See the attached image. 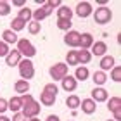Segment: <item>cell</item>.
<instances>
[{
	"label": "cell",
	"mask_w": 121,
	"mask_h": 121,
	"mask_svg": "<svg viewBox=\"0 0 121 121\" xmlns=\"http://www.w3.org/2000/svg\"><path fill=\"white\" fill-rule=\"evenodd\" d=\"M45 121H60V119H59V116H56V114H50Z\"/></svg>",
	"instance_id": "cell-36"
},
{
	"label": "cell",
	"mask_w": 121,
	"mask_h": 121,
	"mask_svg": "<svg viewBox=\"0 0 121 121\" xmlns=\"http://www.w3.org/2000/svg\"><path fill=\"white\" fill-rule=\"evenodd\" d=\"M106 52H107V45L104 42H93L90 54H93V56H104Z\"/></svg>",
	"instance_id": "cell-15"
},
{
	"label": "cell",
	"mask_w": 121,
	"mask_h": 121,
	"mask_svg": "<svg viewBox=\"0 0 121 121\" xmlns=\"http://www.w3.org/2000/svg\"><path fill=\"white\" fill-rule=\"evenodd\" d=\"M9 12H10V4L0 0V16H7Z\"/></svg>",
	"instance_id": "cell-32"
},
{
	"label": "cell",
	"mask_w": 121,
	"mask_h": 121,
	"mask_svg": "<svg viewBox=\"0 0 121 121\" xmlns=\"http://www.w3.org/2000/svg\"><path fill=\"white\" fill-rule=\"evenodd\" d=\"M80 35L81 33L74 31V30H69L68 33H66V36H64V43L68 47H78L80 45Z\"/></svg>",
	"instance_id": "cell-9"
},
{
	"label": "cell",
	"mask_w": 121,
	"mask_h": 121,
	"mask_svg": "<svg viewBox=\"0 0 121 121\" xmlns=\"http://www.w3.org/2000/svg\"><path fill=\"white\" fill-rule=\"evenodd\" d=\"M90 59H92V54L88 50H85V48L78 50V64H88Z\"/></svg>",
	"instance_id": "cell-22"
},
{
	"label": "cell",
	"mask_w": 121,
	"mask_h": 121,
	"mask_svg": "<svg viewBox=\"0 0 121 121\" xmlns=\"http://www.w3.org/2000/svg\"><path fill=\"white\" fill-rule=\"evenodd\" d=\"M50 76H52V80H56V81H60L64 78V76H68V64H64V62H57V64H54L50 66Z\"/></svg>",
	"instance_id": "cell-7"
},
{
	"label": "cell",
	"mask_w": 121,
	"mask_h": 121,
	"mask_svg": "<svg viewBox=\"0 0 121 121\" xmlns=\"http://www.w3.org/2000/svg\"><path fill=\"white\" fill-rule=\"evenodd\" d=\"M17 17H19V19H23L24 23H28V21L33 17V12H31V9H28V7H23V9L19 10Z\"/></svg>",
	"instance_id": "cell-28"
},
{
	"label": "cell",
	"mask_w": 121,
	"mask_h": 121,
	"mask_svg": "<svg viewBox=\"0 0 121 121\" xmlns=\"http://www.w3.org/2000/svg\"><path fill=\"white\" fill-rule=\"evenodd\" d=\"M60 81H62V88L66 92H73V90H76V86H78V80H76L74 76H64Z\"/></svg>",
	"instance_id": "cell-13"
},
{
	"label": "cell",
	"mask_w": 121,
	"mask_h": 121,
	"mask_svg": "<svg viewBox=\"0 0 121 121\" xmlns=\"http://www.w3.org/2000/svg\"><path fill=\"white\" fill-rule=\"evenodd\" d=\"M80 45L85 48V50H88V48L93 45V36L90 33H83V35H80Z\"/></svg>",
	"instance_id": "cell-18"
},
{
	"label": "cell",
	"mask_w": 121,
	"mask_h": 121,
	"mask_svg": "<svg viewBox=\"0 0 121 121\" xmlns=\"http://www.w3.org/2000/svg\"><path fill=\"white\" fill-rule=\"evenodd\" d=\"M14 5H16V7H24V2H21V0H16Z\"/></svg>",
	"instance_id": "cell-37"
},
{
	"label": "cell",
	"mask_w": 121,
	"mask_h": 121,
	"mask_svg": "<svg viewBox=\"0 0 121 121\" xmlns=\"http://www.w3.org/2000/svg\"><path fill=\"white\" fill-rule=\"evenodd\" d=\"M0 121H10L9 118H5V116H0Z\"/></svg>",
	"instance_id": "cell-38"
},
{
	"label": "cell",
	"mask_w": 121,
	"mask_h": 121,
	"mask_svg": "<svg viewBox=\"0 0 121 121\" xmlns=\"http://www.w3.org/2000/svg\"><path fill=\"white\" fill-rule=\"evenodd\" d=\"M57 28L62 30V31H69V28H71V21H68V19H57Z\"/></svg>",
	"instance_id": "cell-30"
},
{
	"label": "cell",
	"mask_w": 121,
	"mask_h": 121,
	"mask_svg": "<svg viewBox=\"0 0 121 121\" xmlns=\"http://www.w3.org/2000/svg\"><path fill=\"white\" fill-rule=\"evenodd\" d=\"M88 76H90V73H88V69H86L85 66H80V68L76 69V74H74V78H76V80L85 81V80H88Z\"/></svg>",
	"instance_id": "cell-24"
},
{
	"label": "cell",
	"mask_w": 121,
	"mask_h": 121,
	"mask_svg": "<svg viewBox=\"0 0 121 121\" xmlns=\"http://www.w3.org/2000/svg\"><path fill=\"white\" fill-rule=\"evenodd\" d=\"M14 88H16L17 93H28L30 92V83L26 80H17L16 85H14Z\"/></svg>",
	"instance_id": "cell-20"
},
{
	"label": "cell",
	"mask_w": 121,
	"mask_h": 121,
	"mask_svg": "<svg viewBox=\"0 0 121 121\" xmlns=\"http://www.w3.org/2000/svg\"><path fill=\"white\" fill-rule=\"evenodd\" d=\"M57 93H59V88L56 83H47L43 86V90L40 93V99H42V104L47 107H50L56 104V99H57Z\"/></svg>",
	"instance_id": "cell-1"
},
{
	"label": "cell",
	"mask_w": 121,
	"mask_h": 121,
	"mask_svg": "<svg viewBox=\"0 0 121 121\" xmlns=\"http://www.w3.org/2000/svg\"><path fill=\"white\" fill-rule=\"evenodd\" d=\"M17 50H19L21 56H26V59H30L36 54V48L33 47V43L28 38H19L17 40Z\"/></svg>",
	"instance_id": "cell-4"
},
{
	"label": "cell",
	"mask_w": 121,
	"mask_h": 121,
	"mask_svg": "<svg viewBox=\"0 0 121 121\" xmlns=\"http://www.w3.org/2000/svg\"><path fill=\"white\" fill-rule=\"evenodd\" d=\"M9 109L12 112H19V109H23V97H12L9 100Z\"/></svg>",
	"instance_id": "cell-19"
},
{
	"label": "cell",
	"mask_w": 121,
	"mask_h": 121,
	"mask_svg": "<svg viewBox=\"0 0 121 121\" xmlns=\"http://www.w3.org/2000/svg\"><path fill=\"white\" fill-rule=\"evenodd\" d=\"M56 7H60V0H48L42 5L40 9H36L35 12H33V21H36V23H40L42 19L48 17V16L52 14V10Z\"/></svg>",
	"instance_id": "cell-2"
},
{
	"label": "cell",
	"mask_w": 121,
	"mask_h": 121,
	"mask_svg": "<svg viewBox=\"0 0 121 121\" xmlns=\"http://www.w3.org/2000/svg\"><path fill=\"white\" fill-rule=\"evenodd\" d=\"M28 121H40V119H38V118H30Z\"/></svg>",
	"instance_id": "cell-39"
},
{
	"label": "cell",
	"mask_w": 121,
	"mask_h": 121,
	"mask_svg": "<svg viewBox=\"0 0 121 121\" xmlns=\"http://www.w3.org/2000/svg\"><path fill=\"white\" fill-rule=\"evenodd\" d=\"M111 78H112V81H121V68L119 66H114L111 69Z\"/></svg>",
	"instance_id": "cell-31"
},
{
	"label": "cell",
	"mask_w": 121,
	"mask_h": 121,
	"mask_svg": "<svg viewBox=\"0 0 121 121\" xmlns=\"http://www.w3.org/2000/svg\"><path fill=\"white\" fill-rule=\"evenodd\" d=\"M107 109L114 114L116 121L121 119V99H119V97H111V99H107Z\"/></svg>",
	"instance_id": "cell-8"
},
{
	"label": "cell",
	"mask_w": 121,
	"mask_h": 121,
	"mask_svg": "<svg viewBox=\"0 0 121 121\" xmlns=\"http://www.w3.org/2000/svg\"><path fill=\"white\" fill-rule=\"evenodd\" d=\"M7 109H9V102L5 100V99L0 97V114H2L4 111H7Z\"/></svg>",
	"instance_id": "cell-35"
},
{
	"label": "cell",
	"mask_w": 121,
	"mask_h": 121,
	"mask_svg": "<svg viewBox=\"0 0 121 121\" xmlns=\"http://www.w3.org/2000/svg\"><path fill=\"white\" fill-rule=\"evenodd\" d=\"M109 99V93L107 90H104L102 86H95V88L92 90V100L93 102H106Z\"/></svg>",
	"instance_id": "cell-11"
},
{
	"label": "cell",
	"mask_w": 121,
	"mask_h": 121,
	"mask_svg": "<svg viewBox=\"0 0 121 121\" xmlns=\"http://www.w3.org/2000/svg\"><path fill=\"white\" fill-rule=\"evenodd\" d=\"M2 38H4V42H5V43H16V42L19 40L17 35H16L12 30H5V31L2 33Z\"/></svg>",
	"instance_id": "cell-21"
},
{
	"label": "cell",
	"mask_w": 121,
	"mask_h": 121,
	"mask_svg": "<svg viewBox=\"0 0 121 121\" xmlns=\"http://www.w3.org/2000/svg\"><path fill=\"white\" fill-rule=\"evenodd\" d=\"M9 52H10V50H9L7 43H5V42H0V57H5Z\"/></svg>",
	"instance_id": "cell-33"
},
{
	"label": "cell",
	"mask_w": 121,
	"mask_h": 121,
	"mask_svg": "<svg viewBox=\"0 0 121 121\" xmlns=\"http://www.w3.org/2000/svg\"><path fill=\"white\" fill-rule=\"evenodd\" d=\"M19 62H21V54H19L17 48H16V50H10L7 56H5V64L10 66V68L19 66Z\"/></svg>",
	"instance_id": "cell-12"
},
{
	"label": "cell",
	"mask_w": 121,
	"mask_h": 121,
	"mask_svg": "<svg viewBox=\"0 0 121 121\" xmlns=\"http://www.w3.org/2000/svg\"><path fill=\"white\" fill-rule=\"evenodd\" d=\"M10 121H28V118H26L23 112H14V118Z\"/></svg>",
	"instance_id": "cell-34"
},
{
	"label": "cell",
	"mask_w": 121,
	"mask_h": 121,
	"mask_svg": "<svg viewBox=\"0 0 121 121\" xmlns=\"http://www.w3.org/2000/svg\"><path fill=\"white\" fill-rule=\"evenodd\" d=\"M71 17H73V10H71L69 7L60 5V7L57 9V19H68V21H71Z\"/></svg>",
	"instance_id": "cell-17"
},
{
	"label": "cell",
	"mask_w": 121,
	"mask_h": 121,
	"mask_svg": "<svg viewBox=\"0 0 121 121\" xmlns=\"http://www.w3.org/2000/svg\"><path fill=\"white\" fill-rule=\"evenodd\" d=\"M80 106H81V109H83L85 114H93V112H95V107H97L92 99H85L83 102H80Z\"/></svg>",
	"instance_id": "cell-16"
},
{
	"label": "cell",
	"mask_w": 121,
	"mask_h": 121,
	"mask_svg": "<svg viewBox=\"0 0 121 121\" xmlns=\"http://www.w3.org/2000/svg\"><path fill=\"white\" fill-rule=\"evenodd\" d=\"M107 121H112V119H107ZM114 121H116V119H114Z\"/></svg>",
	"instance_id": "cell-40"
},
{
	"label": "cell",
	"mask_w": 121,
	"mask_h": 121,
	"mask_svg": "<svg viewBox=\"0 0 121 121\" xmlns=\"http://www.w3.org/2000/svg\"><path fill=\"white\" fill-rule=\"evenodd\" d=\"M74 12H76V16H78V17L86 19V17H88V16L92 14V5H90L88 2H80L78 5H76Z\"/></svg>",
	"instance_id": "cell-10"
},
{
	"label": "cell",
	"mask_w": 121,
	"mask_h": 121,
	"mask_svg": "<svg viewBox=\"0 0 121 121\" xmlns=\"http://www.w3.org/2000/svg\"><path fill=\"white\" fill-rule=\"evenodd\" d=\"M26 24H28V23H24L23 19L16 17V19H12V23H10V30H12L14 33H16V31H21V30H24Z\"/></svg>",
	"instance_id": "cell-26"
},
{
	"label": "cell",
	"mask_w": 121,
	"mask_h": 121,
	"mask_svg": "<svg viewBox=\"0 0 121 121\" xmlns=\"http://www.w3.org/2000/svg\"><path fill=\"white\" fill-rule=\"evenodd\" d=\"M19 73L21 76H23V80H31L33 76H35V66H33V62L30 59H21L19 62Z\"/></svg>",
	"instance_id": "cell-6"
},
{
	"label": "cell",
	"mask_w": 121,
	"mask_h": 121,
	"mask_svg": "<svg viewBox=\"0 0 121 121\" xmlns=\"http://www.w3.org/2000/svg\"><path fill=\"white\" fill-rule=\"evenodd\" d=\"M40 23H36V21H30L28 23V30H30V33L31 35H38V33H40Z\"/></svg>",
	"instance_id": "cell-29"
},
{
	"label": "cell",
	"mask_w": 121,
	"mask_h": 121,
	"mask_svg": "<svg viewBox=\"0 0 121 121\" xmlns=\"http://www.w3.org/2000/svg\"><path fill=\"white\" fill-rule=\"evenodd\" d=\"M93 19H95L97 24H107L112 19V10L109 7H99L93 12Z\"/></svg>",
	"instance_id": "cell-5"
},
{
	"label": "cell",
	"mask_w": 121,
	"mask_h": 121,
	"mask_svg": "<svg viewBox=\"0 0 121 121\" xmlns=\"http://www.w3.org/2000/svg\"><path fill=\"white\" fill-rule=\"evenodd\" d=\"M66 62L69 66H76L78 64V50H69L66 56Z\"/></svg>",
	"instance_id": "cell-27"
},
{
	"label": "cell",
	"mask_w": 121,
	"mask_h": 121,
	"mask_svg": "<svg viewBox=\"0 0 121 121\" xmlns=\"http://www.w3.org/2000/svg\"><path fill=\"white\" fill-rule=\"evenodd\" d=\"M80 97L78 95H69L68 99H66V106H68L69 109H76V107H80Z\"/></svg>",
	"instance_id": "cell-25"
},
{
	"label": "cell",
	"mask_w": 121,
	"mask_h": 121,
	"mask_svg": "<svg viewBox=\"0 0 121 121\" xmlns=\"http://www.w3.org/2000/svg\"><path fill=\"white\" fill-rule=\"evenodd\" d=\"M38 112H40V104L30 93H24L23 95V114L30 119V118H36Z\"/></svg>",
	"instance_id": "cell-3"
},
{
	"label": "cell",
	"mask_w": 121,
	"mask_h": 121,
	"mask_svg": "<svg viewBox=\"0 0 121 121\" xmlns=\"http://www.w3.org/2000/svg\"><path fill=\"white\" fill-rule=\"evenodd\" d=\"M100 71H109V69H112L114 68V57L112 56H102V59H100Z\"/></svg>",
	"instance_id": "cell-14"
},
{
	"label": "cell",
	"mask_w": 121,
	"mask_h": 121,
	"mask_svg": "<svg viewBox=\"0 0 121 121\" xmlns=\"http://www.w3.org/2000/svg\"><path fill=\"white\" fill-rule=\"evenodd\" d=\"M93 81H95L97 86H102L107 81V74L104 73V71H95V73H93Z\"/></svg>",
	"instance_id": "cell-23"
}]
</instances>
